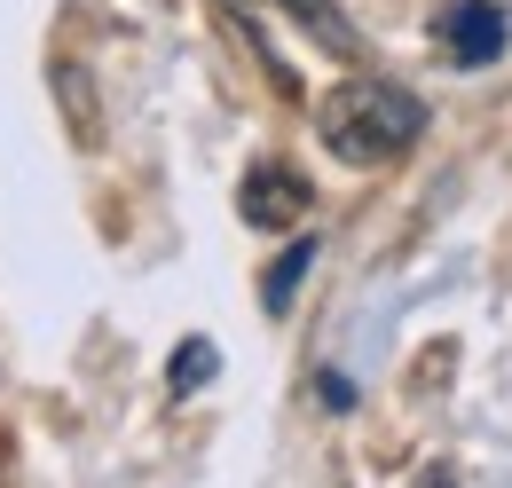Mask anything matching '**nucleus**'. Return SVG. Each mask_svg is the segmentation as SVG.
<instances>
[{"label": "nucleus", "mask_w": 512, "mask_h": 488, "mask_svg": "<svg viewBox=\"0 0 512 488\" xmlns=\"http://www.w3.org/2000/svg\"><path fill=\"white\" fill-rule=\"evenodd\" d=\"M316 134H323V150L347 158V166H386V158H402L426 134V103L410 87L379 79V71H355V79H339L316 103Z\"/></svg>", "instance_id": "1"}, {"label": "nucleus", "mask_w": 512, "mask_h": 488, "mask_svg": "<svg viewBox=\"0 0 512 488\" xmlns=\"http://www.w3.org/2000/svg\"><path fill=\"white\" fill-rule=\"evenodd\" d=\"M284 8H292V16L316 32L331 56H355V24H347V8H339V0H284Z\"/></svg>", "instance_id": "5"}, {"label": "nucleus", "mask_w": 512, "mask_h": 488, "mask_svg": "<svg viewBox=\"0 0 512 488\" xmlns=\"http://www.w3.org/2000/svg\"><path fill=\"white\" fill-rule=\"evenodd\" d=\"M237 213L253 221V229H300L308 213H316V189L300 166H284V158H260L253 174L237 182Z\"/></svg>", "instance_id": "2"}, {"label": "nucleus", "mask_w": 512, "mask_h": 488, "mask_svg": "<svg viewBox=\"0 0 512 488\" xmlns=\"http://www.w3.org/2000/svg\"><path fill=\"white\" fill-rule=\"evenodd\" d=\"M316 394H323V410H355V386H347L339 370H323V378H316Z\"/></svg>", "instance_id": "7"}, {"label": "nucleus", "mask_w": 512, "mask_h": 488, "mask_svg": "<svg viewBox=\"0 0 512 488\" xmlns=\"http://www.w3.org/2000/svg\"><path fill=\"white\" fill-rule=\"evenodd\" d=\"M229 8H237V16H253V0H229Z\"/></svg>", "instance_id": "8"}, {"label": "nucleus", "mask_w": 512, "mask_h": 488, "mask_svg": "<svg viewBox=\"0 0 512 488\" xmlns=\"http://www.w3.org/2000/svg\"><path fill=\"white\" fill-rule=\"evenodd\" d=\"M316 268V237H292L284 252H276V268H268V284H260V307L268 315H284V307L300 300V276Z\"/></svg>", "instance_id": "4"}, {"label": "nucleus", "mask_w": 512, "mask_h": 488, "mask_svg": "<svg viewBox=\"0 0 512 488\" xmlns=\"http://www.w3.org/2000/svg\"><path fill=\"white\" fill-rule=\"evenodd\" d=\"M197 378H213V347H205V339H197V347H182V355H174V394H190Z\"/></svg>", "instance_id": "6"}, {"label": "nucleus", "mask_w": 512, "mask_h": 488, "mask_svg": "<svg viewBox=\"0 0 512 488\" xmlns=\"http://www.w3.org/2000/svg\"><path fill=\"white\" fill-rule=\"evenodd\" d=\"M434 32H442L449 63H465V71H473V63H497V56H505V40H512V16L497 8V0H449Z\"/></svg>", "instance_id": "3"}]
</instances>
